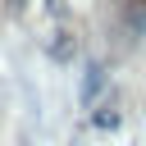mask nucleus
Wrapping results in <instances>:
<instances>
[{
	"label": "nucleus",
	"instance_id": "1",
	"mask_svg": "<svg viewBox=\"0 0 146 146\" xmlns=\"http://www.w3.org/2000/svg\"><path fill=\"white\" fill-rule=\"evenodd\" d=\"M100 87H105V78H100V64H91V73H87V82H82V105H91Z\"/></svg>",
	"mask_w": 146,
	"mask_h": 146
}]
</instances>
